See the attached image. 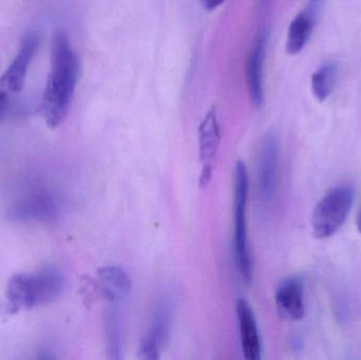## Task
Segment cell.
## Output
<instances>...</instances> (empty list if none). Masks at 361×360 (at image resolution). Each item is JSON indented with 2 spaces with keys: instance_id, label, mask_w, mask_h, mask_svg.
<instances>
[{
  "instance_id": "277c9868",
  "label": "cell",
  "mask_w": 361,
  "mask_h": 360,
  "mask_svg": "<svg viewBox=\"0 0 361 360\" xmlns=\"http://www.w3.org/2000/svg\"><path fill=\"white\" fill-rule=\"evenodd\" d=\"M354 201V190L350 186H338L326 192L317 203L312 215V228L317 239H326L343 225Z\"/></svg>"
},
{
  "instance_id": "d6986e66",
  "label": "cell",
  "mask_w": 361,
  "mask_h": 360,
  "mask_svg": "<svg viewBox=\"0 0 361 360\" xmlns=\"http://www.w3.org/2000/svg\"><path fill=\"white\" fill-rule=\"evenodd\" d=\"M356 225H357L358 232L361 234V207L360 211H358L357 220H356Z\"/></svg>"
},
{
  "instance_id": "3957f363",
  "label": "cell",
  "mask_w": 361,
  "mask_h": 360,
  "mask_svg": "<svg viewBox=\"0 0 361 360\" xmlns=\"http://www.w3.org/2000/svg\"><path fill=\"white\" fill-rule=\"evenodd\" d=\"M235 196H233V221H235V254L239 272L244 280L250 283L252 277V260L248 245L246 225L248 175L246 165L238 161L235 168Z\"/></svg>"
},
{
  "instance_id": "4fadbf2b",
  "label": "cell",
  "mask_w": 361,
  "mask_h": 360,
  "mask_svg": "<svg viewBox=\"0 0 361 360\" xmlns=\"http://www.w3.org/2000/svg\"><path fill=\"white\" fill-rule=\"evenodd\" d=\"M276 306L284 318L301 321L305 316L303 285L299 278L286 279L278 287L275 295Z\"/></svg>"
},
{
  "instance_id": "8992f818",
  "label": "cell",
  "mask_w": 361,
  "mask_h": 360,
  "mask_svg": "<svg viewBox=\"0 0 361 360\" xmlns=\"http://www.w3.org/2000/svg\"><path fill=\"white\" fill-rule=\"evenodd\" d=\"M59 213L56 197L47 190H35L23 194L8 209L12 221H52Z\"/></svg>"
},
{
  "instance_id": "5bb4252c",
  "label": "cell",
  "mask_w": 361,
  "mask_h": 360,
  "mask_svg": "<svg viewBox=\"0 0 361 360\" xmlns=\"http://www.w3.org/2000/svg\"><path fill=\"white\" fill-rule=\"evenodd\" d=\"M315 23V13L311 8L299 13L288 27L286 38V52L288 54H297L305 48L311 37Z\"/></svg>"
},
{
  "instance_id": "ba28073f",
  "label": "cell",
  "mask_w": 361,
  "mask_h": 360,
  "mask_svg": "<svg viewBox=\"0 0 361 360\" xmlns=\"http://www.w3.org/2000/svg\"><path fill=\"white\" fill-rule=\"evenodd\" d=\"M221 141L218 112L212 106L202 120L199 128V154L202 170L200 185L206 186L212 179L214 162Z\"/></svg>"
},
{
  "instance_id": "e0dca14e",
  "label": "cell",
  "mask_w": 361,
  "mask_h": 360,
  "mask_svg": "<svg viewBox=\"0 0 361 360\" xmlns=\"http://www.w3.org/2000/svg\"><path fill=\"white\" fill-rule=\"evenodd\" d=\"M224 1L226 0H200L203 8L207 11L216 10Z\"/></svg>"
},
{
  "instance_id": "5b68a950",
  "label": "cell",
  "mask_w": 361,
  "mask_h": 360,
  "mask_svg": "<svg viewBox=\"0 0 361 360\" xmlns=\"http://www.w3.org/2000/svg\"><path fill=\"white\" fill-rule=\"evenodd\" d=\"M279 156V139L275 133H267L259 144L256 165L257 192L263 203L271 202L275 196Z\"/></svg>"
},
{
  "instance_id": "30bf717a",
  "label": "cell",
  "mask_w": 361,
  "mask_h": 360,
  "mask_svg": "<svg viewBox=\"0 0 361 360\" xmlns=\"http://www.w3.org/2000/svg\"><path fill=\"white\" fill-rule=\"evenodd\" d=\"M267 36L261 32L255 38L252 48L248 52L245 65L246 85L248 95L252 106L262 107L264 104V88H263V67H264Z\"/></svg>"
},
{
  "instance_id": "8fae6325",
  "label": "cell",
  "mask_w": 361,
  "mask_h": 360,
  "mask_svg": "<svg viewBox=\"0 0 361 360\" xmlns=\"http://www.w3.org/2000/svg\"><path fill=\"white\" fill-rule=\"evenodd\" d=\"M240 337H241L242 352L244 359L259 360L262 353V342L259 333L258 323L247 300L240 298L235 306Z\"/></svg>"
},
{
  "instance_id": "7a4b0ae2",
  "label": "cell",
  "mask_w": 361,
  "mask_h": 360,
  "mask_svg": "<svg viewBox=\"0 0 361 360\" xmlns=\"http://www.w3.org/2000/svg\"><path fill=\"white\" fill-rule=\"evenodd\" d=\"M65 279L61 271L47 266L32 273L15 274L8 280L6 300L11 313L32 310L55 302L61 295Z\"/></svg>"
},
{
  "instance_id": "9a60e30c",
  "label": "cell",
  "mask_w": 361,
  "mask_h": 360,
  "mask_svg": "<svg viewBox=\"0 0 361 360\" xmlns=\"http://www.w3.org/2000/svg\"><path fill=\"white\" fill-rule=\"evenodd\" d=\"M106 338L109 357L111 359H123L125 347L124 316L120 308L111 306L106 316Z\"/></svg>"
},
{
  "instance_id": "7c38bea8",
  "label": "cell",
  "mask_w": 361,
  "mask_h": 360,
  "mask_svg": "<svg viewBox=\"0 0 361 360\" xmlns=\"http://www.w3.org/2000/svg\"><path fill=\"white\" fill-rule=\"evenodd\" d=\"M97 289L112 304L126 299L131 291V279L121 266H107L99 268L97 276Z\"/></svg>"
},
{
  "instance_id": "9c48e42d",
  "label": "cell",
  "mask_w": 361,
  "mask_h": 360,
  "mask_svg": "<svg viewBox=\"0 0 361 360\" xmlns=\"http://www.w3.org/2000/svg\"><path fill=\"white\" fill-rule=\"evenodd\" d=\"M38 46L39 37L36 34H27L23 38L18 53L8 69L0 76L1 90L6 93H19L23 90L27 69L37 53Z\"/></svg>"
},
{
  "instance_id": "2e32d148",
  "label": "cell",
  "mask_w": 361,
  "mask_h": 360,
  "mask_svg": "<svg viewBox=\"0 0 361 360\" xmlns=\"http://www.w3.org/2000/svg\"><path fill=\"white\" fill-rule=\"evenodd\" d=\"M337 67L334 63H326L312 76V89L319 101H326L334 88Z\"/></svg>"
},
{
  "instance_id": "6da1fadb",
  "label": "cell",
  "mask_w": 361,
  "mask_h": 360,
  "mask_svg": "<svg viewBox=\"0 0 361 360\" xmlns=\"http://www.w3.org/2000/svg\"><path fill=\"white\" fill-rule=\"evenodd\" d=\"M80 76V61L67 33L57 30L53 36L51 71L42 99L47 126L57 128L69 113Z\"/></svg>"
},
{
  "instance_id": "ac0fdd59",
  "label": "cell",
  "mask_w": 361,
  "mask_h": 360,
  "mask_svg": "<svg viewBox=\"0 0 361 360\" xmlns=\"http://www.w3.org/2000/svg\"><path fill=\"white\" fill-rule=\"evenodd\" d=\"M8 93L4 92V90L0 89V118L4 116L8 104Z\"/></svg>"
},
{
  "instance_id": "52a82bcc",
  "label": "cell",
  "mask_w": 361,
  "mask_h": 360,
  "mask_svg": "<svg viewBox=\"0 0 361 360\" xmlns=\"http://www.w3.org/2000/svg\"><path fill=\"white\" fill-rule=\"evenodd\" d=\"M173 328V306L169 299L161 300L154 311L149 331L140 344V357L154 360L169 344Z\"/></svg>"
}]
</instances>
